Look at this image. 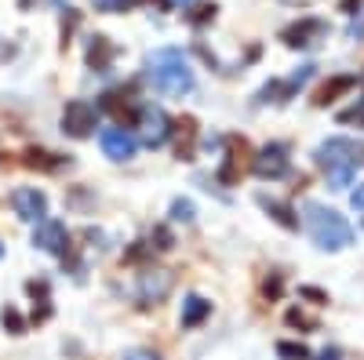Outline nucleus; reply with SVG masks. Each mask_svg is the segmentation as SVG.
<instances>
[{
	"label": "nucleus",
	"instance_id": "29",
	"mask_svg": "<svg viewBox=\"0 0 364 360\" xmlns=\"http://www.w3.org/2000/svg\"><path fill=\"white\" fill-rule=\"evenodd\" d=\"M339 120H346V124H350V120H364V106H360V109H357V106H353V109H346Z\"/></svg>",
	"mask_w": 364,
	"mask_h": 360
},
{
	"label": "nucleus",
	"instance_id": "18",
	"mask_svg": "<svg viewBox=\"0 0 364 360\" xmlns=\"http://www.w3.org/2000/svg\"><path fill=\"white\" fill-rule=\"evenodd\" d=\"M277 356L281 360H310V349L302 342H277Z\"/></svg>",
	"mask_w": 364,
	"mask_h": 360
},
{
	"label": "nucleus",
	"instance_id": "23",
	"mask_svg": "<svg viewBox=\"0 0 364 360\" xmlns=\"http://www.w3.org/2000/svg\"><path fill=\"white\" fill-rule=\"evenodd\" d=\"M154 240H157V244H149V248H157V251H171V233H168L164 226H157V229H154Z\"/></svg>",
	"mask_w": 364,
	"mask_h": 360
},
{
	"label": "nucleus",
	"instance_id": "31",
	"mask_svg": "<svg viewBox=\"0 0 364 360\" xmlns=\"http://www.w3.org/2000/svg\"><path fill=\"white\" fill-rule=\"evenodd\" d=\"M321 360H339V349H324V353H321Z\"/></svg>",
	"mask_w": 364,
	"mask_h": 360
},
{
	"label": "nucleus",
	"instance_id": "4",
	"mask_svg": "<svg viewBox=\"0 0 364 360\" xmlns=\"http://www.w3.org/2000/svg\"><path fill=\"white\" fill-rule=\"evenodd\" d=\"M95 128H99V106H91L84 99L66 102V109H63V131L70 138H87V135H95Z\"/></svg>",
	"mask_w": 364,
	"mask_h": 360
},
{
	"label": "nucleus",
	"instance_id": "25",
	"mask_svg": "<svg viewBox=\"0 0 364 360\" xmlns=\"http://www.w3.org/2000/svg\"><path fill=\"white\" fill-rule=\"evenodd\" d=\"M208 18H215V4H211V8H197V11L190 15L193 26H200V22H208Z\"/></svg>",
	"mask_w": 364,
	"mask_h": 360
},
{
	"label": "nucleus",
	"instance_id": "20",
	"mask_svg": "<svg viewBox=\"0 0 364 360\" xmlns=\"http://www.w3.org/2000/svg\"><path fill=\"white\" fill-rule=\"evenodd\" d=\"M51 153H41V149H29L26 153V168H41V171H55L58 160H48Z\"/></svg>",
	"mask_w": 364,
	"mask_h": 360
},
{
	"label": "nucleus",
	"instance_id": "13",
	"mask_svg": "<svg viewBox=\"0 0 364 360\" xmlns=\"http://www.w3.org/2000/svg\"><path fill=\"white\" fill-rule=\"evenodd\" d=\"M208 317H211V302H208V298H200V295H190L186 302H182V317H178V324L190 332V327H200Z\"/></svg>",
	"mask_w": 364,
	"mask_h": 360
},
{
	"label": "nucleus",
	"instance_id": "16",
	"mask_svg": "<svg viewBox=\"0 0 364 360\" xmlns=\"http://www.w3.org/2000/svg\"><path fill=\"white\" fill-rule=\"evenodd\" d=\"M87 62L95 66L99 73H106L109 62H113V44L106 37H95V40H91V48H87Z\"/></svg>",
	"mask_w": 364,
	"mask_h": 360
},
{
	"label": "nucleus",
	"instance_id": "6",
	"mask_svg": "<svg viewBox=\"0 0 364 360\" xmlns=\"http://www.w3.org/2000/svg\"><path fill=\"white\" fill-rule=\"evenodd\" d=\"M33 244H37L41 251H48V255H66V248H70V229H66V222H58V219L37 222Z\"/></svg>",
	"mask_w": 364,
	"mask_h": 360
},
{
	"label": "nucleus",
	"instance_id": "22",
	"mask_svg": "<svg viewBox=\"0 0 364 360\" xmlns=\"http://www.w3.org/2000/svg\"><path fill=\"white\" fill-rule=\"evenodd\" d=\"M288 324H291V327H306V332H314V327H317V320L306 317L302 310H288Z\"/></svg>",
	"mask_w": 364,
	"mask_h": 360
},
{
	"label": "nucleus",
	"instance_id": "24",
	"mask_svg": "<svg viewBox=\"0 0 364 360\" xmlns=\"http://www.w3.org/2000/svg\"><path fill=\"white\" fill-rule=\"evenodd\" d=\"M132 4V0H95V8H102V11H124Z\"/></svg>",
	"mask_w": 364,
	"mask_h": 360
},
{
	"label": "nucleus",
	"instance_id": "8",
	"mask_svg": "<svg viewBox=\"0 0 364 360\" xmlns=\"http://www.w3.org/2000/svg\"><path fill=\"white\" fill-rule=\"evenodd\" d=\"M99 142H102V153H106L109 160H132V157H135V146H139L128 128H106V131L99 135Z\"/></svg>",
	"mask_w": 364,
	"mask_h": 360
},
{
	"label": "nucleus",
	"instance_id": "34",
	"mask_svg": "<svg viewBox=\"0 0 364 360\" xmlns=\"http://www.w3.org/2000/svg\"><path fill=\"white\" fill-rule=\"evenodd\" d=\"M0 255H4V244H0Z\"/></svg>",
	"mask_w": 364,
	"mask_h": 360
},
{
	"label": "nucleus",
	"instance_id": "11",
	"mask_svg": "<svg viewBox=\"0 0 364 360\" xmlns=\"http://www.w3.org/2000/svg\"><path fill=\"white\" fill-rule=\"evenodd\" d=\"M245 168H248V142L245 138H233L230 149H226V160L219 168V182L223 186H233L237 178L245 175Z\"/></svg>",
	"mask_w": 364,
	"mask_h": 360
},
{
	"label": "nucleus",
	"instance_id": "27",
	"mask_svg": "<svg viewBox=\"0 0 364 360\" xmlns=\"http://www.w3.org/2000/svg\"><path fill=\"white\" fill-rule=\"evenodd\" d=\"M262 291H266L269 298H277V295H281V277H277V273H273V277H269V280L262 284Z\"/></svg>",
	"mask_w": 364,
	"mask_h": 360
},
{
	"label": "nucleus",
	"instance_id": "17",
	"mask_svg": "<svg viewBox=\"0 0 364 360\" xmlns=\"http://www.w3.org/2000/svg\"><path fill=\"white\" fill-rule=\"evenodd\" d=\"M259 204L266 207V212L273 215V219H277L284 229H299V219L291 215V207L288 204H281V200H273V197H259Z\"/></svg>",
	"mask_w": 364,
	"mask_h": 360
},
{
	"label": "nucleus",
	"instance_id": "1",
	"mask_svg": "<svg viewBox=\"0 0 364 360\" xmlns=\"http://www.w3.org/2000/svg\"><path fill=\"white\" fill-rule=\"evenodd\" d=\"M317 164L324 168L331 186L346 190V186H353L357 168H364V142H357V138H328L317 149Z\"/></svg>",
	"mask_w": 364,
	"mask_h": 360
},
{
	"label": "nucleus",
	"instance_id": "7",
	"mask_svg": "<svg viewBox=\"0 0 364 360\" xmlns=\"http://www.w3.org/2000/svg\"><path fill=\"white\" fill-rule=\"evenodd\" d=\"M171 273H168V269H154V266H149V269H142V273H139V298H142V302L149 306V302H164V298L171 295Z\"/></svg>",
	"mask_w": 364,
	"mask_h": 360
},
{
	"label": "nucleus",
	"instance_id": "9",
	"mask_svg": "<svg viewBox=\"0 0 364 360\" xmlns=\"http://www.w3.org/2000/svg\"><path fill=\"white\" fill-rule=\"evenodd\" d=\"M252 168H255L259 178H281V175H288V146H281V142L266 146L262 153L252 160Z\"/></svg>",
	"mask_w": 364,
	"mask_h": 360
},
{
	"label": "nucleus",
	"instance_id": "5",
	"mask_svg": "<svg viewBox=\"0 0 364 360\" xmlns=\"http://www.w3.org/2000/svg\"><path fill=\"white\" fill-rule=\"evenodd\" d=\"M11 207L22 222H44L48 215V197L37 190V186H22L11 193Z\"/></svg>",
	"mask_w": 364,
	"mask_h": 360
},
{
	"label": "nucleus",
	"instance_id": "26",
	"mask_svg": "<svg viewBox=\"0 0 364 360\" xmlns=\"http://www.w3.org/2000/svg\"><path fill=\"white\" fill-rule=\"evenodd\" d=\"M124 360H161V356H157L154 349H128Z\"/></svg>",
	"mask_w": 364,
	"mask_h": 360
},
{
	"label": "nucleus",
	"instance_id": "19",
	"mask_svg": "<svg viewBox=\"0 0 364 360\" xmlns=\"http://www.w3.org/2000/svg\"><path fill=\"white\" fill-rule=\"evenodd\" d=\"M193 215H197L193 200H182V197H178V200L171 204V219H175V222H193Z\"/></svg>",
	"mask_w": 364,
	"mask_h": 360
},
{
	"label": "nucleus",
	"instance_id": "14",
	"mask_svg": "<svg viewBox=\"0 0 364 360\" xmlns=\"http://www.w3.org/2000/svg\"><path fill=\"white\" fill-rule=\"evenodd\" d=\"M193 138H197V120L193 116L175 120V149L182 160H193Z\"/></svg>",
	"mask_w": 364,
	"mask_h": 360
},
{
	"label": "nucleus",
	"instance_id": "21",
	"mask_svg": "<svg viewBox=\"0 0 364 360\" xmlns=\"http://www.w3.org/2000/svg\"><path fill=\"white\" fill-rule=\"evenodd\" d=\"M0 320H4V327H8L11 335H22V332H26V320H22V313H18V310H11V306H8L4 313H0Z\"/></svg>",
	"mask_w": 364,
	"mask_h": 360
},
{
	"label": "nucleus",
	"instance_id": "28",
	"mask_svg": "<svg viewBox=\"0 0 364 360\" xmlns=\"http://www.w3.org/2000/svg\"><path fill=\"white\" fill-rule=\"evenodd\" d=\"M350 204H353V207H357V212L364 215V186H357V190H353V197H350Z\"/></svg>",
	"mask_w": 364,
	"mask_h": 360
},
{
	"label": "nucleus",
	"instance_id": "10",
	"mask_svg": "<svg viewBox=\"0 0 364 360\" xmlns=\"http://www.w3.org/2000/svg\"><path fill=\"white\" fill-rule=\"evenodd\" d=\"M139 124H142V138H146V146H164L168 142V135H171V120L164 116V109H157V106H146L142 109V116H139Z\"/></svg>",
	"mask_w": 364,
	"mask_h": 360
},
{
	"label": "nucleus",
	"instance_id": "12",
	"mask_svg": "<svg viewBox=\"0 0 364 360\" xmlns=\"http://www.w3.org/2000/svg\"><path fill=\"white\" fill-rule=\"evenodd\" d=\"M321 33H324V22H321V18H302V22L288 26L281 37H284L288 48H310L314 37H321Z\"/></svg>",
	"mask_w": 364,
	"mask_h": 360
},
{
	"label": "nucleus",
	"instance_id": "3",
	"mask_svg": "<svg viewBox=\"0 0 364 360\" xmlns=\"http://www.w3.org/2000/svg\"><path fill=\"white\" fill-rule=\"evenodd\" d=\"M306 229L314 236V244L324 251H339L346 244H353V226L336 212V207H324V204H306Z\"/></svg>",
	"mask_w": 364,
	"mask_h": 360
},
{
	"label": "nucleus",
	"instance_id": "32",
	"mask_svg": "<svg viewBox=\"0 0 364 360\" xmlns=\"http://www.w3.org/2000/svg\"><path fill=\"white\" fill-rule=\"evenodd\" d=\"M288 4H310V0H288Z\"/></svg>",
	"mask_w": 364,
	"mask_h": 360
},
{
	"label": "nucleus",
	"instance_id": "15",
	"mask_svg": "<svg viewBox=\"0 0 364 360\" xmlns=\"http://www.w3.org/2000/svg\"><path fill=\"white\" fill-rule=\"evenodd\" d=\"M353 84H357V77H331V80H328V84L321 87V92H317V99H314V102H317V106H328V102H336V99H339L343 92H350Z\"/></svg>",
	"mask_w": 364,
	"mask_h": 360
},
{
	"label": "nucleus",
	"instance_id": "30",
	"mask_svg": "<svg viewBox=\"0 0 364 360\" xmlns=\"http://www.w3.org/2000/svg\"><path fill=\"white\" fill-rule=\"evenodd\" d=\"M302 295H306V298H314V302H328V298H324V291H317V288H302Z\"/></svg>",
	"mask_w": 364,
	"mask_h": 360
},
{
	"label": "nucleus",
	"instance_id": "33",
	"mask_svg": "<svg viewBox=\"0 0 364 360\" xmlns=\"http://www.w3.org/2000/svg\"><path fill=\"white\" fill-rule=\"evenodd\" d=\"M175 4H190V0H175Z\"/></svg>",
	"mask_w": 364,
	"mask_h": 360
},
{
	"label": "nucleus",
	"instance_id": "2",
	"mask_svg": "<svg viewBox=\"0 0 364 360\" xmlns=\"http://www.w3.org/2000/svg\"><path fill=\"white\" fill-rule=\"evenodd\" d=\"M149 77H154L157 92L168 99H182L193 92V70L178 48H161L149 55Z\"/></svg>",
	"mask_w": 364,
	"mask_h": 360
}]
</instances>
